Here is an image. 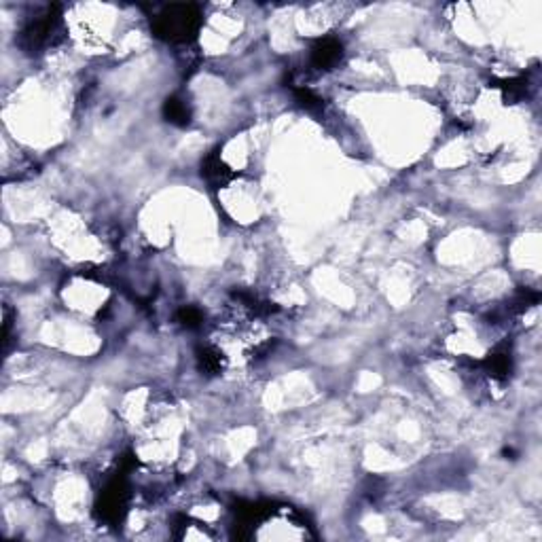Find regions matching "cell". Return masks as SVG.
<instances>
[{"label": "cell", "mask_w": 542, "mask_h": 542, "mask_svg": "<svg viewBox=\"0 0 542 542\" xmlns=\"http://www.w3.org/2000/svg\"><path fill=\"white\" fill-rule=\"evenodd\" d=\"M199 24V13L195 7L176 5L170 11H165L157 22V32L170 41H184L189 32H195Z\"/></svg>", "instance_id": "6da1fadb"}, {"label": "cell", "mask_w": 542, "mask_h": 542, "mask_svg": "<svg viewBox=\"0 0 542 542\" xmlns=\"http://www.w3.org/2000/svg\"><path fill=\"white\" fill-rule=\"evenodd\" d=\"M344 56V47L339 41L335 39H322L316 43V47L312 49V64L320 70H329L333 68Z\"/></svg>", "instance_id": "7a4b0ae2"}, {"label": "cell", "mask_w": 542, "mask_h": 542, "mask_svg": "<svg viewBox=\"0 0 542 542\" xmlns=\"http://www.w3.org/2000/svg\"><path fill=\"white\" fill-rule=\"evenodd\" d=\"M163 113H165V117H168L172 123H187V121H189L187 104H184V102H180V100H176V98H172V100H168V102H165Z\"/></svg>", "instance_id": "3957f363"}, {"label": "cell", "mask_w": 542, "mask_h": 542, "mask_svg": "<svg viewBox=\"0 0 542 542\" xmlns=\"http://www.w3.org/2000/svg\"><path fill=\"white\" fill-rule=\"evenodd\" d=\"M180 322L187 324V327H197L201 322V314L197 310H193V308H184L180 312Z\"/></svg>", "instance_id": "277c9868"}]
</instances>
